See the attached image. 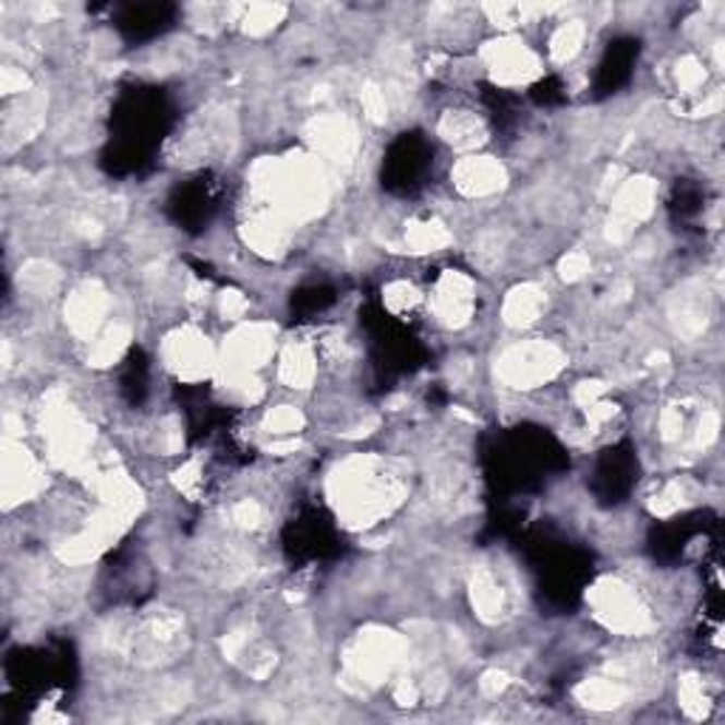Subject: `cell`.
<instances>
[{
	"label": "cell",
	"mask_w": 725,
	"mask_h": 725,
	"mask_svg": "<svg viewBox=\"0 0 725 725\" xmlns=\"http://www.w3.org/2000/svg\"><path fill=\"white\" fill-rule=\"evenodd\" d=\"M439 136L457 150H476L485 145L487 125L473 111H448L439 120Z\"/></svg>",
	"instance_id": "15"
},
{
	"label": "cell",
	"mask_w": 725,
	"mask_h": 725,
	"mask_svg": "<svg viewBox=\"0 0 725 725\" xmlns=\"http://www.w3.org/2000/svg\"><path fill=\"white\" fill-rule=\"evenodd\" d=\"M587 26L581 21H564L558 23L556 32L549 35V57L553 63H570L578 51L584 49Z\"/></svg>",
	"instance_id": "20"
},
{
	"label": "cell",
	"mask_w": 725,
	"mask_h": 725,
	"mask_svg": "<svg viewBox=\"0 0 725 725\" xmlns=\"http://www.w3.org/2000/svg\"><path fill=\"white\" fill-rule=\"evenodd\" d=\"M564 352L549 340H521L499 354L496 374L510 388H539L564 368Z\"/></svg>",
	"instance_id": "2"
},
{
	"label": "cell",
	"mask_w": 725,
	"mask_h": 725,
	"mask_svg": "<svg viewBox=\"0 0 725 725\" xmlns=\"http://www.w3.org/2000/svg\"><path fill=\"white\" fill-rule=\"evenodd\" d=\"M360 106H363V113H366L372 122H386L388 97L380 85L368 83L366 88H363V94H360Z\"/></svg>",
	"instance_id": "29"
},
{
	"label": "cell",
	"mask_w": 725,
	"mask_h": 725,
	"mask_svg": "<svg viewBox=\"0 0 725 725\" xmlns=\"http://www.w3.org/2000/svg\"><path fill=\"white\" fill-rule=\"evenodd\" d=\"M431 310L439 324L448 329L471 324L473 310H476V289H473L471 278L457 269L439 275L434 292H431Z\"/></svg>",
	"instance_id": "9"
},
{
	"label": "cell",
	"mask_w": 725,
	"mask_h": 725,
	"mask_svg": "<svg viewBox=\"0 0 725 725\" xmlns=\"http://www.w3.org/2000/svg\"><path fill=\"white\" fill-rule=\"evenodd\" d=\"M578 700L590 709H599V712H609V709H618L627 700V686L615 680V677H595V680H584L578 686Z\"/></svg>",
	"instance_id": "18"
},
{
	"label": "cell",
	"mask_w": 725,
	"mask_h": 725,
	"mask_svg": "<svg viewBox=\"0 0 725 725\" xmlns=\"http://www.w3.org/2000/svg\"><path fill=\"white\" fill-rule=\"evenodd\" d=\"M0 88H3V94L7 97H23L28 88V77L23 74V69H14V65H3V71H0Z\"/></svg>",
	"instance_id": "32"
},
{
	"label": "cell",
	"mask_w": 725,
	"mask_h": 725,
	"mask_svg": "<svg viewBox=\"0 0 725 725\" xmlns=\"http://www.w3.org/2000/svg\"><path fill=\"white\" fill-rule=\"evenodd\" d=\"M43 468L21 443L7 439V451H3V496L7 505L14 502H26L43 491Z\"/></svg>",
	"instance_id": "13"
},
{
	"label": "cell",
	"mask_w": 725,
	"mask_h": 725,
	"mask_svg": "<svg viewBox=\"0 0 725 725\" xmlns=\"http://www.w3.org/2000/svg\"><path fill=\"white\" fill-rule=\"evenodd\" d=\"M283 14H287V9L269 7V3H264V7H250L244 12V17H241V28H244L246 35L261 37L267 35V32H273Z\"/></svg>",
	"instance_id": "25"
},
{
	"label": "cell",
	"mask_w": 725,
	"mask_h": 725,
	"mask_svg": "<svg viewBox=\"0 0 725 725\" xmlns=\"http://www.w3.org/2000/svg\"><path fill=\"white\" fill-rule=\"evenodd\" d=\"M402 476L377 457H352L329 476L331 505L349 528H368L402 502Z\"/></svg>",
	"instance_id": "1"
},
{
	"label": "cell",
	"mask_w": 725,
	"mask_h": 725,
	"mask_svg": "<svg viewBox=\"0 0 725 725\" xmlns=\"http://www.w3.org/2000/svg\"><path fill=\"white\" fill-rule=\"evenodd\" d=\"M451 241V230L437 219L414 221V225H409V230H406V244H409L411 253H439V250H445Z\"/></svg>",
	"instance_id": "19"
},
{
	"label": "cell",
	"mask_w": 725,
	"mask_h": 725,
	"mask_svg": "<svg viewBox=\"0 0 725 725\" xmlns=\"http://www.w3.org/2000/svg\"><path fill=\"white\" fill-rule=\"evenodd\" d=\"M592 269V261L587 253H567L561 258V264H558V273H561L564 281H581V278H587Z\"/></svg>",
	"instance_id": "30"
},
{
	"label": "cell",
	"mask_w": 725,
	"mask_h": 725,
	"mask_svg": "<svg viewBox=\"0 0 725 725\" xmlns=\"http://www.w3.org/2000/svg\"><path fill=\"white\" fill-rule=\"evenodd\" d=\"M471 601L473 609L480 613L482 620L493 624L499 620L507 609V590L499 581V576L491 570V567H480L473 572L471 581Z\"/></svg>",
	"instance_id": "16"
},
{
	"label": "cell",
	"mask_w": 725,
	"mask_h": 725,
	"mask_svg": "<svg viewBox=\"0 0 725 725\" xmlns=\"http://www.w3.org/2000/svg\"><path fill=\"white\" fill-rule=\"evenodd\" d=\"M275 352V329L269 324H241L225 343V366L230 377L255 374Z\"/></svg>",
	"instance_id": "8"
},
{
	"label": "cell",
	"mask_w": 725,
	"mask_h": 725,
	"mask_svg": "<svg viewBox=\"0 0 725 725\" xmlns=\"http://www.w3.org/2000/svg\"><path fill=\"white\" fill-rule=\"evenodd\" d=\"M655 182L647 177L627 179V182L620 184L613 198V219H609V227H606V239L615 241V244L632 239L638 225L647 221L652 210H655Z\"/></svg>",
	"instance_id": "7"
},
{
	"label": "cell",
	"mask_w": 725,
	"mask_h": 725,
	"mask_svg": "<svg viewBox=\"0 0 725 725\" xmlns=\"http://www.w3.org/2000/svg\"><path fill=\"white\" fill-rule=\"evenodd\" d=\"M108 292L97 281L80 283L65 301V324L83 340H94L106 329Z\"/></svg>",
	"instance_id": "11"
},
{
	"label": "cell",
	"mask_w": 725,
	"mask_h": 725,
	"mask_svg": "<svg viewBox=\"0 0 725 725\" xmlns=\"http://www.w3.org/2000/svg\"><path fill=\"white\" fill-rule=\"evenodd\" d=\"M592 615L604 624L609 632L618 635H643L652 629L649 609L643 606L641 595L632 584L620 578H604L590 592Z\"/></svg>",
	"instance_id": "3"
},
{
	"label": "cell",
	"mask_w": 725,
	"mask_h": 725,
	"mask_svg": "<svg viewBox=\"0 0 725 725\" xmlns=\"http://www.w3.org/2000/svg\"><path fill=\"white\" fill-rule=\"evenodd\" d=\"M675 80L677 85H680V92L686 94H694L703 88L705 83V69L700 60H694V57H684L680 63H677L675 69Z\"/></svg>",
	"instance_id": "26"
},
{
	"label": "cell",
	"mask_w": 725,
	"mask_h": 725,
	"mask_svg": "<svg viewBox=\"0 0 725 725\" xmlns=\"http://www.w3.org/2000/svg\"><path fill=\"white\" fill-rule=\"evenodd\" d=\"M310 142L315 156H324V162L349 165L358 154V131L352 122L338 113H324L310 122Z\"/></svg>",
	"instance_id": "12"
},
{
	"label": "cell",
	"mask_w": 725,
	"mask_h": 725,
	"mask_svg": "<svg viewBox=\"0 0 725 725\" xmlns=\"http://www.w3.org/2000/svg\"><path fill=\"white\" fill-rule=\"evenodd\" d=\"M317 374V358L306 343H289L278 358V380L289 388H310Z\"/></svg>",
	"instance_id": "17"
},
{
	"label": "cell",
	"mask_w": 725,
	"mask_h": 725,
	"mask_svg": "<svg viewBox=\"0 0 725 725\" xmlns=\"http://www.w3.org/2000/svg\"><path fill=\"white\" fill-rule=\"evenodd\" d=\"M451 182L462 196L468 198H487L493 193L505 191L507 170L499 159L485 154L462 156L451 168Z\"/></svg>",
	"instance_id": "10"
},
{
	"label": "cell",
	"mask_w": 725,
	"mask_h": 725,
	"mask_svg": "<svg viewBox=\"0 0 725 725\" xmlns=\"http://www.w3.org/2000/svg\"><path fill=\"white\" fill-rule=\"evenodd\" d=\"M162 358L170 372L191 383L207 377L213 366H216V349L193 326H182V329L170 331L162 343Z\"/></svg>",
	"instance_id": "6"
},
{
	"label": "cell",
	"mask_w": 725,
	"mask_h": 725,
	"mask_svg": "<svg viewBox=\"0 0 725 725\" xmlns=\"http://www.w3.org/2000/svg\"><path fill=\"white\" fill-rule=\"evenodd\" d=\"M383 301H386V310L391 315H406V312H414L423 301L420 289L409 281H391L383 289Z\"/></svg>",
	"instance_id": "23"
},
{
	"label": "cell",
	"mask_w": 725,
	"mask_h": 725,
	"mask_svg": "<svg viewBox=\"0 0 725 725\" xmlns=\"http://www.w3.org/2000/svg\"><path fill=\"white\" fill-rule=\"evenodd\" d=\"M507 684H510V680H507L505 672L491 669V672H485V675H482L480 689H482V694H485V698H499L502 691L507 689Z\"/></svg>",
	"instance_id": "33"
},
{
	"label": "cell",
	"mask_w": 725,
	"mask_h": 725,
	"mask_svg": "<svg viewBox=\"0 0 725 725\" xmlns=\"http://www.w3.org/2000/svg\"><path fill=\"white\" fill-rule=\"evenodd\" d=\"M482 60H485L487 71L493 80L502 85H528L533 80L542 77V60L530 49L528 43H521L519 37L505 35L499 40L487 43L482 49Z\"/></svg>",
	"instance_id": "5"
},
{
	"label": "cell",
	"mask_w": 725,
	"mask_h": 725,
	"mask_svg": "<svg viewBox=\"0 0 725 725\" xmlns=\"http://www.w3.org/2000/svg\"><path fill=\"white\" fill-rule=\"evenodd\" d=\"M125 346H128V329L120 324H111L92 340L88 360H92L94 366H111V363H117V360L122 358Z\"/></svg>",
	"instance_id": "21"
},
{
	"label": "cell",
	"mask_w": 725,
	"mask_h": 725,
	"mask_svg": "<svg viewBox=\"0 0 725 725\" xmlns=\"http://www.w3.org/2000/svg\"><path fill=\"white\" fill-rule=\"evenodd\" d=\"M547 312V292L539 283H519L507 292L502 303V321L513 329H528L539 324Z\"/></svg>",
	"instance_id": "14"
},
{
	"label": "cell",
	"mask_w": 725,
	"mask_h": 725,
	"mask_svg": "<svg viewBox=\"0 0 725 725\" xmlns=\"http://www.w3.org/2000/svg\"><path fill=\"white\" fill-rule=\"evenodd\" d=\"M303 425H306V420H303V414L295 406H275V409H269L267 414H264V428H267L273 437H292Z\"/></svg>",
	"instance_id": "22"
},
{
	"label": "cell",
	"mask_w": 725,
	"mask_h": 725,
	"mask_svg": "<svg viewBox=\"0 0 725 725\" xmlns=\"http://www.w3.org/2000/svg\"><path fill=\"white\" fill-rule=\"evenodd\" d=\"M677 700L684 705V712L694 720L703 717L705 709H709V694H705V686L698 675H686L684 680H680V686H677Z\"/></svg>",
	"instance_id": "24"
},
{
	"label": "cell",
	"mask_w": 725,
	"mask_h": 725,
	"mask_svg": "<svg viewBox=\"0 0 725 725\" xmlns=\"http://www.w3.org/2000/svg\"><path fill=\"white\" fill-rule=\"evenodd\" d=\"M402 655H406V643L400 635L368 629V632H360L346 652V669L360 686H374L391 677V672L402 663Z\"/></svg>",
	"instance_id": "4"
},
{
	"label": "cell",
	"mask_w": 725,
	"mask_h": 725,
	"mask_svg": "<svg viewBox=\"0 0 725 725\" xmlns=\"http://www.w3.org/2000/svg\"><path fill=\"white\" fill-rule=\"evenodd\" d=\"M21 283L26 289H32L35 295H46L57 283V273L51 267H46V264H28L21 273Z\"/></svg>",
	"instance_id": "28"
},
{
	"label": "cell",
	"mask_w": 725,
	"mask_h": 725,
	"mask_svg": "<svg viewBox=\"0 0 725 725\" xmlns=\"http://www.w3.org/2000/svg\"><path fill=\"white\" fill-rule=\"evenodd\" d=\"M264 516H267L264 513V505L255 499L235 502L233 510H230V519H233L235 528H241V530L261 528V524H264Z\"/></svg>",
	"instance_id": "27"
},
{
	"label": "cell",
	"mask_w": 725,
	"mask_h": 725,
	"mask_svg": "<svg viewBox=\"0 0 725 725\" xmlns=\"http://www.w3.org/2000/svg\"><path fill=\"white\" fill-rule=\"evenodd\" d=\"M246 310H250V301H246L241 292H221L219 295V312L221 317H227V321H241V317L246 315Z\"/></svg>",
	"instance_id": "31"
}]
</instances>
